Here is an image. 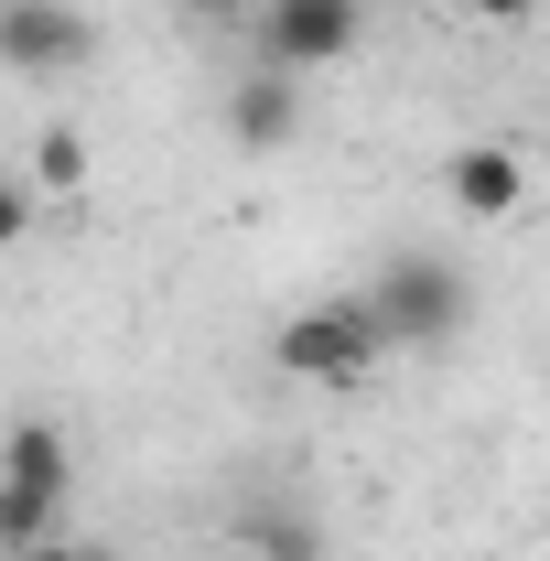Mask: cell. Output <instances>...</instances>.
I'll return each instance as SVG.
<instances>
[{
    "instance_id": "cell-5",
    "label": "cell",
    "mask_w": 550,
    "mask_h": 561,
    "mask_svg": "<svg viewBox=\"0 0 550 561\" xmlns=\"http://www.w3.org/2000/svg\"><path fill=\"white\" fill-rule=\"evenodd\" d=\"M87 11L76 0H0V66L11 76H76L87 66Z\"/></svg>"
},
{
    "instance_id": "cell-12",
    "label": "cell",
    "mask_w": 550,
    "mask_h": 561,
    "mask_svg": "<svg viewBox=\"0 0 550 561\" xmlns=\"http://www.w3.org/2000/svg\"><path fill=\"white\" fill-rule=\"evenodd\" d=\"M184 22H249V0H173Z\"/></svg>"
},
{
    "instance_id": "cell-4",
    "label": "cell",
    "mask_w": 550,
    "mask_h": 561,
    "mask_svg": "<svg viewBox=\"0 0 550 561\" xmlns=\"http://www.w3.org/2000/svg\"><path fill=\"white\" fill-rule=\"evenodd\" d=\"M249 33H260V66L313 76V66H335V55H356L367 0H271V22H249Z\"/></svg>"
},
{
    "instance_id": "cell-10",
    "label": "cell",
    "mask_w": 550,
    "mask_h": 561,
    "mask_svg": "<svg viewBox=\"0 0 550 561\" xmlns=\"http://www.w3.org/2000/svg\"><path fill=\"white\" fill-rule=\"evenodd\" d=\"M260 561H324V540L302 518H260Z\"/></svg>"
},
{
    "instance_id": "cell-1",
    "label": "cell",
    "mask_w": 550,
    "mask_h": 561,
    "mask_svg": "<svg viewBox=\"0 0 550 561\" xmlns=\"http://www.w3.org/2000/svg\"><path fill=\"white\" fill-rule=\"evenodd\" d=\"M271 367H280V378H302V389H367V378L389 367V324H378L367 291L302 302V313L271 335Z\"/></svg>"
},
{
    "instance_id": "cell-11",
    "label": "cell",
    "mask_w": 550,
    "mask_h": 561,
    "mask_svg": "<svg viewBox=\"0 0 550 561\" xmlns=\"http://www.w3.org/2000/svg\"><path fill=\"white\" fill-rule=\"evenodd\" d=\"M454 11H465V22H529L540 0H454Z\"/></svg>"
},
{
    "instance_id": "cell-3",
    "label": "cell",
    "mask_w": 550,
    "mask_h": 561,
    "mask_svg": "<svg viewBox=\"0 0 550 561\" xmlns=\"http://www.w3.org/2000/svg\"><path fill=\"white\" fill-rule=\"evenodd\" d=\"M55 518H66V432L11 421L0 432V551H44Z\"/></svg>"
},
{
    "instance_id": "cell-7",
    "label": "cell",
    "mask_w": 550,
    "mask_h": 561,
    "mask_svg": "<svg viewBox=\"0 0 550 561\" xmlns=\"http://www.w3.org/2000/svg\"><path fill=\"white\" fill-rule=\"evenodd\" d=\"M291 130H302V76L260 66L238 98H227V140H238V151H280Z\"/></svg>"
},
{
    "instance_id": "cell-6",
    "label": "cell",
    "mask_w": 550,
    "mask_h": 561,
    "mask_svg": "<svg viewBox=\"0 0 550 561\" xmlns=\"http://www.w3.org/2000/svg\"><path fill=\"white\" fill-rule=\"evenodd\" d=\"M443 195H454L465 216H518L529 206V162H518L507 140H465V151L443 162Z\"/></svg>"
},
{
    "instance_id": "cell-2",
    "label": "cell",
    "mask_w": 550,
    "mask_h": 561,
    "mask_svg": "<svg viewBox=\"0 0 550 561\" xmlns=\"http://www.w3.org/2000/svg\"><path fill=\"white\" fill-rule=\"evenodd\" d=\"M367 302H378V324H389V346H400V356L454 346L465 313H475V291H465V271H454L443 249H400L389 271L367 280Z\"/></svg>"
},
{
    "instance_id": "cell-8",
    "label": "cell",
    "mask_w": 550,
    "mask_h": 561,
    "mask_svg": "<svg viewBox=\"0 0 550 561\" xmlns=\"http://www.w3.org/2000/svg\"><path fill=\"white\" fill-rule=\"evenodd\" d=\"M33 184H44V195H76V184H87V140L44 130V140H33Z\"/></svg>"
},
{
    "instance_id": "cell-9",
    "label": "cell",
    "mask_w": 550,
    "mask_h": 561,
    "mask_svg": "<svg viewBox=\"0 0 550 561\" xmlns=\"http://www.w3.org/2000/svg\"><path fill=\"white\" fill-rule=\"evenodd\" d=\"M33 206H44V184H33V173H0V249L33 238Z\"/></svg>"
},
{
    "instance_id": "cell-13",
    "label": "cell",
    "mask_w": 550,
    "mask_h": 561,
    "mask_svg": "<svg viewBox=\"0 0 550 561\" xmlns=\"http://www.w3.org/2000/svg\"><path fill=\"white\" fill-rule=\"evenodd\" d=\"M22 561H98V551H76V540H44V551H22Z\"/></svg>"
}]
</instances>
